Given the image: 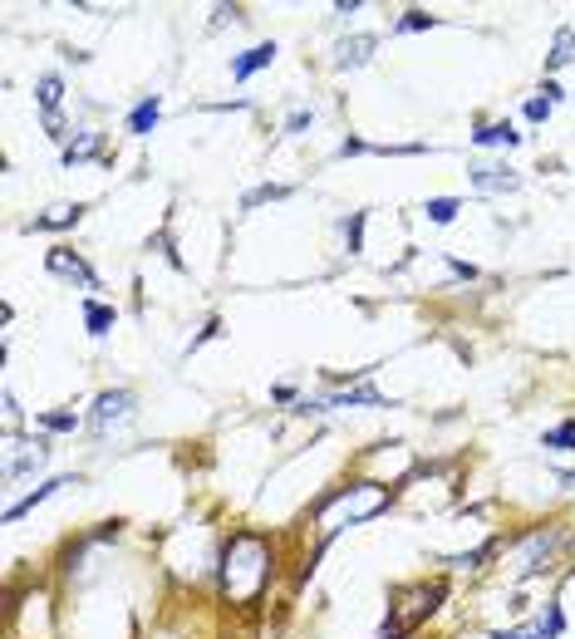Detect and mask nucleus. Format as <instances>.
I'll return each instance as SVG.
<instances>
[{"label": "nucleus", "mask_w": 575, "mask_h": 639, "mask_svg": "<svg viewBox=\"0 0 575 639\" xmlns=\"http://www.w3.org/2000/svg\"><path fill=\"white\" fill-rule=\"evenodd\" d=\"M266 576H271V546L251 531L231 536L222 556V590L231 600H256L266 590Z\"/></svg>", "instance_id": "1"}, {"label": "nucleus", "mask_w": 575, "mask_h": 639, "mask_svg": "<svg viewBox=\"0 0 575 639\" xmlns=\"http://www.w3.org/2000/svg\"><path fill=\"white\" fill-rule=\"evenodd\" d=\"M438 600H443V585H399L394 590V610H389L379 639H403L423 615L438 610Z\"/></svg>", "instance_id": "2"}, {"label": "nucleus", "mask_w": 575, "mask_h": 639, "mask_svg": "<svg viewBox=\"0 0 575 639\" xmlns=\"http://www.w3.org/2000/svg\"><path fill=\"white\" fill-rule=\"evenodd\" d=\"M566 541H571V536H566L561 526H541V531L521 536L517 546H512V576H536V571H546Z\"/></svg>", "instance_id": "3"}, {"label": "nucleus", "mask_w": 575, "mask_h": 639, "mask_svg": "<svg viewBox=\"0 0 575 639\" xmlns=\"http://www.w3.org/2000/svg\"><path fill=\"white\" fill-rule=\"evenodd\" d=\"M325 408H399L394 399H384L374 384H349V389H335L325 399H305L295 413H325Z\"/></svg>", "instance_id": "4"}, {"label": "nucleus", "mask_w": 575, "mask_h": 639, "mask_svg": "<svg viewBox=\"0 0 575 639\" xmlns=\"http://www.w3.org/2000/svg\"><path fill=\"white\" fill-rule=\"evenodd\" d=\"M133 404H138V399H133L128 389H109V394H99V399H94V418H89V423H94V433H114V428H123V423L133 418Z\"/></svg>", "instance_id": "5"}, {"label": "nucleus", "mask_w": 575, "mask_h": 639, "mask_svg": "<svg viewBox=\"0 0 575 639\" xmlns=\"http://www.w3.org/2000/svg\"><path fill=\"white\" fill-rule=\"evenodd\" d=\"M45 266H50V276H64V281H79L84 291H99V276L84 266V256H74L69 246H55L50 256H45Z\"/></svg>", "instance_id": "6"}, {"label": "nucleus", "mask_w": 575, "mask_h": 639, "mask_svg": "<svg viewBox=\"0 0 575 639\" xmlns=\"http://www.w3.org/2000/svg\"><path fill=\"white\" fill-rule=\"evenodd\" d=\"M467 177H472V187L477 192H517L521 187V177L512 173V168H492V163H477V168H467Z\"/></svg>", "instance_id": "7"}, {"label": "nucleus", "mask_w": 575, "mask_h": 639, "mask_svg": "<svg viewBox=\"0 0 575 639\" xmlns=\"http://www.w3.org/2000/svg\"><path fill=\"white\" fill-rule=\"evenodd\" d=\"M104 158V133H84L74 143H64V168H79V163H94Z\"/></svg>", "instance_id": "8"}, {"label": "nucleus", "mask_w": 575, "mask_h": 639, "mask_svg": "<svg viewBox=\"0 0 575 639\" xmlns=\"http://www.w3.org/2000/svg\"><path fill=\"white\" fill-rule=\"evenodd\" d=\"M276 59V40H266V45H256V50H246V55L231 59V79H251L256 69H266Z\"/></svg>", "instance_id": "9"}, {"label": "nucleus", "mask_w": 575, "mask_h": 639, "mask_svg": "<svg viewBox=\"0 0 575 639\" xmlns=\"http://www.w3.org/2000/svg\"><path fill=\"white\" fill-rule=\"evenodd\" d=\"M472 143H477V148H517L521 133L512 123H482V128L472 133Z\"/></svg>", "instance_id": "10"}, {"label": "nucleus", "mask_w": 575, "mask_h": 639, "mask_svg": "<svg viewBox=\"0 0 575 639\" xmlns=\"http://www.w3.org/2000/svg\"><path fill=\"white\" fill-rule=\"evenodd\" d=\"M374 50H379V40H374V35H354V40L340 45V59H335V64H340V69H359V64H369V59H374Z\"/></svg>", "instance_id": "11"}, {"label": "nucleus", "mask_w": 575, "mask_h": 639, "mask_svg": "<svg viewBox=\"0 0 575 639\" xmlns=\"http://www.w3.org/2000/svg\"><path fill=\"white\" fill-rule=\"evenodd\" d=\"M59 487H74V477H55V482H45V487H35V492H30L25 502H15V507H5V522H20V517H25V512H35V507H40L45 497H55Z\"/></svg>", "instance_id": "12"}, {"label": "nucleus", "mask_w": 575, "mask_h": 639, "mask_svg": "<svg viewBox=\"0 0 575 639\" xmlns=\"http://www.w3.org/2000/svg\"><path fill=\"white\" fill-rule=\"evenodd\" d=\"M45 458H50V448H45V443H35L30 453H20V458H5V467H0V477H5V482H20L25 472L45 467Z\"/></svg>", "instance_id": "13"}, {"label": "nucleus", "mask_w": 575, "mask_h": 639, "mask_svg": "<svg viewBox=\"0 0 575 639\" xmlns=\"http://www.w3.org/2000/svg\"><path fill=\"white\" fill-rule=\"evenodd\" d=\"M158 118H163V104H158V94H148L133 114H128V133H138V138H148L153 128H158Z\"/></svg>", "instance_id": "14"}, {"label": "nucleus", "mask_w": 575, "mask_h": 639, "mask_svg": "<svg viewBox=\"0 0 575 639\" xmlns=\"http://www.w3.org/2000/svg\"><path fill=\"white\" fill-rule=\"evenodd\" d=\"M84 212H89L84 202H74V207H55L50 217H35V222H30L25 232H59V227H74V222H79Z\"/></svg>", "instance_id": "15"}, {"label": "nucleus", "mask_w": 575, "mask_h": 639, "mask_svg": "<svg viewBox=\"0 0 575 639\" xmlns=\"http://www.w3.org/2000/svg\"><path fill=\"white\" fill-rule=\"evenodd\" d=\"M59 94H64V79H59V74H40V84H35V99H40L45 118L59 114Z\"/></svg>", "instance_id": "16"}, {"label": "nucleus", "mask_w": 575, "mask_h": 639, "mask_svg": "<svg viewBox=\"0 0 575 639\" xmlns=\"http://www.w3.org/2000/svg\"><path fill=\"white\" fill-rule=\"evenodd\" d=\"M84 325H89V335H94V340H104V335L114 330V310H109V305H99V300H89V305H84Z\"/></svg>", "instance_id": "17"}, {"label": "nucleus", "mask_w": 575, "mask_h": 639, "mask_svg": "<svg viewBox=\"0 0 575 639\" xmlns=\"http://www.w3.org/2000/svg\"><path fill=\"white\" fill-rule=\"evenodd\" d=\"M566 64H575V30H556V45L546 55V69H566Z\"/></svg>", "instance_id": "18"}, {"label": "nucleus", "mask_w": 575, "mask_h": 639, "mask_svg": "<svg viewBox=\"0 0 575 639\" xmlns=\"http://www.w3.org/2000/svg\"><path fill=\"white\" fill-rule=\"evenodd\" d=\"M541 448H556V453H575V418L556 423L551 433H541Z\"/></svg>", "instance_id": "19"}, {"label": "nucleus", "mask_w": 575, "mask_h": 639, "mask_svg": "<svg viewBox=\"0 0 575 639\" xmlns=\"http://www.w3.org/2000/svg\"><path fill=\"white\" fill-rule=\"evenodd\" d=\"M438 20L428 15V10H403V20L394 25V35H413V30H433Z\"/></svg>", "instance_id": "20"}, {"label": "nucleus", "mask_w": 575, "mask_h": 639, "mask_svg": "<svg viewBox=\"0 0 575 639\" xmlns=\"http://www.w3.org/2000/svg\"><path fill=\"white\" fill-rule=\"evenodd\" d=\"M423 212H428V222H438V227H448V222L458 217V202H453V197H433V202H428Z\"/></svg>", "instance_id": "21"}, {"label": "nucleus", "mask_w": 575, "mask_h": 639, "mask_svg": "<svg viewBox=\"0 0 575 639\" xmlns=\"http://www.w3.org/2000/svg\"><path fill=\"white\" fill-rule=\"evenodd\" d=\"M281 197H290V187H276V182H271V187H256V192H246V202H241V207L251 212V207H261V202H281Z\"/></svg>", "instance_id": "22"}, {"label": "nucleus", "mask_w": 575, "mask_h": 639, "mask_svg": "<svg viewBox=\"0 0 575 639\" xmlns=\"http://www.w3.org/2000/svg\"><path fill=\"white\" fill-rule=\"evenodd\" d=\"M40 428H50V433H74V428H79V418H74V413H45V418H40Z\"/></svg>", "instance_id": "23"}, {"label": "nucleus", "mask_w": 575, "mask_h": 639, "mask_svg": "<svg viewBox=\"0 0 575 639\" xmlns=\"http://www.w3.org/2000/svg\"><path fill=\"white\" fill-rule=\"evenodd\" d=\"M345 241H349V251H364V212H354L345 222Z\"/></svg>", "instance_id": "24"}, {"label": "nucleus", "mask_w": 575, "mask_h": 639, "mask_svg": "<svg viewBox=\"0 0 575 639\" xmlns=\"http://www.w3.org/2000/svg\"><path fill=\"white\" fill-rule=\"evenodd\" d=\"M541 625H546L551 635H561V630H566V615H561V600H551V605H546V620H541Z\"/></svg>", "instance_id": "25"}, {"label": "nucleus", "mask_w": 575, "mask_h": 639, "mask_svg": "<svg viewBox=\"0 0 575 639\" xmlns=\"http://www.w3.org/2000/svg\"><path fill=\"white\" fill-rule=\"evenodd\" d=\"M526 118H531V123H546V118H551V99H531V104H526Z\"/></svg>", "instance_id": "26"}, {"label": "nucleus", "mask_w": 575, "mask_h": 639, "mask_svg": "<svg viewBox=\"0 0 575 639\" xmlns=\"http://www.w3.org/2000/svg\"><path fill=\"white\" fill-rule=\"evenodd\" d=\"M310 118H315L310 109H295V114L286 118V133H305V128H310Z\"/></svg>", "instance_id": "27"}, {"label": "nucleus", "mask_w": 575, "mask_h": 639, "mask_svg": "<svg viewBox=\"0 0 575 639\" xmlns=\"http://www.w3.org/2000/svg\"><path fill=\"white\" fill-rule=\"evenodd\" d=\"M448 271H453V276H462V281H477V271H472V266H462V261H448Z\"/></svg>", "instance_id": "28"}]
</instances>
